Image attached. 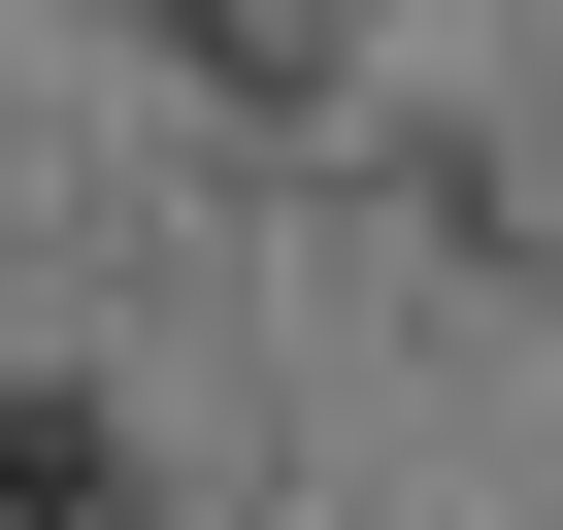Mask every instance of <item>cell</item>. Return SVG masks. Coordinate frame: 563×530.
Here are the masks:
<instances>
[{"instance_id": "obj_1", "label": "cell", "mask_w": 563, "mask_h": 530, "mask_svg": "<svg viewBox=\"0 0 563 530\" xmlns=\"http://www.w3.org/2000/svg\"><path fill=\"white\" fill-rule=\"evenodd\" d=\"M0 530H199V497H166L100 398H0Z\"/></svg>"}]
</instances>
